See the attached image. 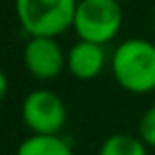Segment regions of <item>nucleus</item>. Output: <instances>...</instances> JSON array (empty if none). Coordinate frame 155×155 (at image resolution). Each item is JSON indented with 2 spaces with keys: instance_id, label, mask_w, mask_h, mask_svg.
<instances>
[{
  "instance_id": "nucleus-1",
  "label": "nucleus",
  "mask_w": 155,
  "mask_h": 155,
  "mask_svg": "<svg viewBox=\"0 0 155 155\" xmlns=\"http://www.w3.org/2000/svg\"><path fill=\"white\" fill-rule=\"evenodd\" d=\"M115 82L131 94L155 90V44L141 38L123 40L111 56Z\"/></svg>"
},
{
  "instance_id": "nucleus-2",
  "label": "nucleus",
  "mask_w": 155,
  "mask_h": 155,
  "mask_svg": "<svg viewBox=\"0 0 155 155\" xmlns=\"http://www.w3.org/2000/svg\"><path fill=\"white\" fill-rule=\"evenodd\" d=\"M78 0H14L16 18L30 38H56L74 26Z\"/></svg>"
},
{
  "instance_id": "nucleus-3",
  "label": "nucleus",
  "mask_w": 155,
  "mask_h": 155,
  "mask_svg": "<svg viewBox=\"0 0 155 155\" xmlns=\"http://www.w3.org/2000/svg\"><path fill=\"white\" fill-rule=\"evenodd\" d=\"M123 22V10L117 0H78L74 30L84 42L107 44L117 36Z\"/></svg>"
},
{
  "instance_id": "nucleus-4",
  "label": "nucleus",
  "mask_w": 155,
  "mask_h": 155,
  "mask_svg": "<svg viewBox=\"0 0 155 155\" xmlns=\"http://www.w3.org/2000/svg\"><path fill=\"white\" fill-rule=\"evenodd\" d=\"M22 119L32 135H60L68 119V111L56 91L34 90L22 101Z\"/></svg>"
},
{
  "instance_id": "nucleus-5",
  "label": "nucleus",
  "mask_w": 155,
  "mask_h": 155,
  "mask_svg": "<svg viewBox=\"0 0 155 155\" xmlns=\"http://www.w3.org/2000/svg\"><path fill=\"white\" fill-rule=\"evenodd\" d=\"M24 66L36 80H54L66 68V54L56 38H30L24 46Z\"/></svg>"
},
{
  "instance_id": "nucleus-6",
  "label": "nucleus",
  "mask_w": 155,
  "mask_h": 155,
  "mask_svg": "<svg viewBox=\"0 0 155 155\" xmlns=\"http://www.w3.org/2000/svg\"><path fill=\"white\" fill-rule=\"evenodd\" d=\"M105 66L104 46L94 42H76L66 56V68L78 80H94Z\"/></svg>"
},
{
  "instance_id": "nucleus-7",
  "label": "nucleus",
  "mask_w": 155,
  "mask_h": 155,
  "mask_svg": "<svg viewBox=\"0 0 155 155\" xmlns=\"http://www.w3.org/2000/svg\"><path fill=\"white\" fill-rule=\"evenodd\" d=\"M16 155H74V151L60 135H30L20 143Z\"/></svg>"
},
{
  "instance_id": "nucleus-8",
  "label": "nucleus",
  "mask_w": 155,
  "mask_h": 155,
  "mask_svg": "<svg viewBox=\"0 0 155 155\" xmlns=\"http://www.w3.org/2000/svg\"><path fill=\"white\" fill-rule=\"evenodd\" d=\"M97 155H147V145L135 135L114 133L104 139Z\"/></svg>"
},
{
  "instance_id": "nucleus-9",
  "label": "nucleus",
  "mask_w": 155,
  "mask_h": 155,
  "mask_svg": "<svg viewBox=\"0 0 155 155\" xmlns=\"http://www.w3.org/2000/svg\"><path fill=\"white\" fill-rule=\"evenodd\" d=\"M139 139L147 147H155V105H151L139 119Z\"/></svg>"
},
{
  "instance_id": "nucleus-10",
  "label": "nucleus",
  "mask_w": 155,
  "mask_h": 155,
  "mask_svg": "<svg viewBox=\"0 0 155 155\" xmlns=\"http://www.w3.org/2000/svg\"><path fill=\"white\" fill-rule=\"evenodd\" d=\"M6 94H8V78H6V74L0 70V101L6 97Z\"/></svg>"
},
{
  "instance_id": "nucleus-11",
  "label": "nucleus",
  "mask_w": 155,
  "mask_h": 155,
  "mask_svg": "<svg viewBox=\"0 0 155 155\" xmlns=\"http://www.w3.org/2000/svg\"><path fill=\"white\" fill-rule=\"evenodd\" d=\"M117 2H119V4H121V2H125V0H117Z\"/></svg>"
}]
</instances>
